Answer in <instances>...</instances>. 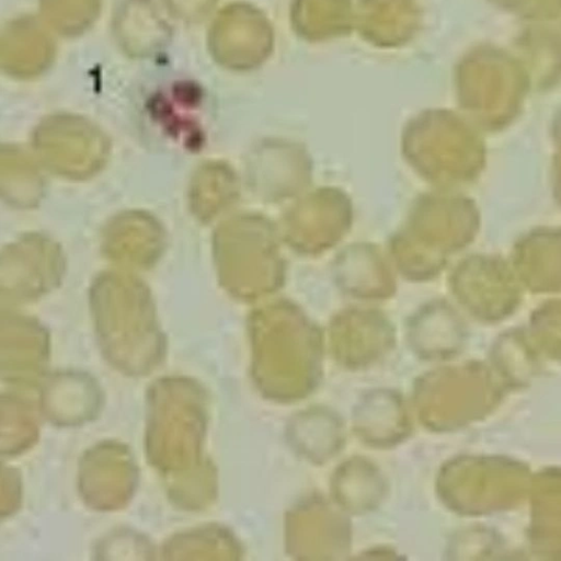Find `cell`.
Listing matches in <instances>:
<instances>
[{
	"mask_svg": "<svg viewBox=\"0 0 561 561\" xmlns=\"http://www.w3.org/2000/svg\"><path fill=\"white\" fill-rule=\"evenodd\" d=\"M458 286L469 307L489 320L505 316L517 301L518 291L513 278L495 260L469 262L459 274Z\"/></svg>",
	"mask_w": 561,
	"mask_h": 561,
	"instance_id": "6da1fadb",
	"label": "cell"
},
{
	"mask_svg": "<svg viewBox=\"0 0 561 561\" xmlns=\"http://www.w3.org/2000/svg\"><path fill=\"white\" fill-rule=\"evenodd\" d=\"M466 507L488 512L516 502L526 486L527 477L520 467L503 460L483 459L467 463Z\"/></svg>",
	"mask_w": 561,
	"mask_h": 561,
	"instance_id": "7a4b0ae2",
	"label": "cell"
},
{
	"mask_svg": "<svg viewBox=\"0 0 561 561\" xmlns=\"http://www.w3.org/2000/svg\"><path fill=\"white\" fill-rule=\"evenodd\" d=\"M516 263L533 289H560L561 232H538L525 239L517 249Z\"/></svg>",
	"mask_w": 561,
	"mask_h": 561,
	"instance_id": "3957f363",
	"label": "cell"
},
{
	"mask_svg": "<svg viewBox=\"0 0 561 561\" xmlns=\"http://www.w3.org/2000/svg\"><path fill=\"white\" fill-rule=\"evenodd\" d=\"M531 536L541 552L561 556V472H547L537 481Z\"/></svg>",
	"mask_w": 561,
	"mask_h": 561,
	"instance_id": "277c9868",
	"label": "cell"
},
{
	"mask_svg": "<svg viewBox=\"0 0 561 561\" xmlns=\"http://www.w3.org/2000/svg\"><path fill=\"white\" fill-rule=\"evenodd\" d=\"M7 46L8 67L15 73H36L49 60L51 46L46 33L36 23H18L8 31Z\"/></svg>",
	"mask_w": 561,
	"mask_h": 561,
	"instance_id": "5b68a950",
	"label": "cell"
},
{
	"mask_svg": "<svg viewBox=\"0 0 561 561\" xmlns=\"http://www.w3.org/2000/svg\"><path fill=\"white\" fill-rule=\"evenodd\" d=\"M45 10L57 27L68 32L80 31L95 15L98 0H43Z\"/></svg>",
	"mask_w": 561,
	"mask_h": 561,
	"instance_id": "8992f818",
	"label": "cell"
},
{
	"mask_svg": "<svg viewBox=\"0 0 561 561\" xmlns=\"http://www.w3.org/2000/svg\"><path fill=\"white\" fill-rule=\"evenodd\" d=\"M534 332L550 354L561 357V301L547 305L536 313Z\"/></svg>",
	"mask_w": 561,
	"mask_h": 561,
	"instance_id": "52a82bcc",
	"label": "cell"
},
{
	"mask_svg": "<svg viewBox=\"0 0 561 561\" xmlns=\"http://www.w3.org/2000/svg\"><path fill=\"white\" fill-rule=\"evenodd\" d=\"M557 190L561 199V149L557 160Z\"/></svg>",
	"mask_w": 561,
	"mask_h": 561,
	"instance_id": "ba28073f",
	"label": "cell"
}]
</instances>
